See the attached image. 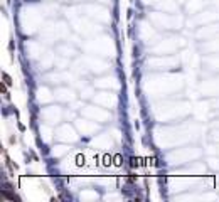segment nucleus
<instances>
[{"label":"nucleus","mask_w":219,"mask_h":202,"mask_svg":"<svg viewBox=\"0 0 219 202\" xmlns=\"http://www.w3.org/2000/svg\"><path fill=\"white\" fill-rule=\"evenodd\" d=\"M4 77H5V83H7V84H10V77L7 76V74H4Z\"/></svg>","instance_id":"1"}]
</instances>
